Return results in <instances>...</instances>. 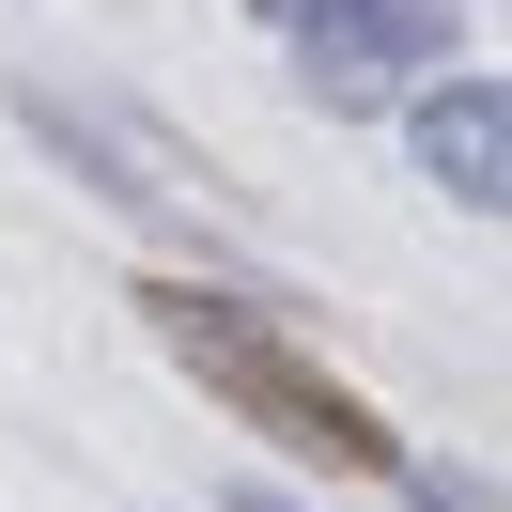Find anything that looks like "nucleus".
I'll return each instance as SVG.
<instances>
[{
	"instance_id": "nucleus-6",
	"label": "nucleus",
	"mask_w": 512,
	"mask_h": 512,
	"mask_svg": "<svg viewBox=\"0 0 512 512\" xmlns=\"http://www.w3.org/2000/svg\"><path fill=\"white\" fill-rule=\"evenodd\" d=\"M218 512H295V497H280V481H233V497H218Z\"/></svg>"
},
{
	"instance_id": "nucleus-5",
	"label": "nucleus",
	"mask_w": 512,
	"mask_h": 512,
	"mask_svg": "<svg viewBox=\"0 0 512 512\" xmlns=\"http://www.w3.org/2000/svg\"><path fill=\"white\" fill-rule=\"evenodd\" d=\"M404 497L419 512H497V481H481V466H404Z\"/></svg>"
},
{
	"instance_id": "nucleus-4",
	"label": "nucleus",
	"mask_w": 512,
	"mask_h": 512,
	"mask_svg": "<svg viewBox=\"0 0 512 512\" xmlns=\"http://www.w3.org/2000/svg\"><path fill=\"white\" fill-rule=\"evenodd\" d=\"M419 171H435L466 218H497V202H512V94H497L481 63H450L435 94H419Z\"/></svg>"
},
{
	"instance_id": "nucleus-1",
	"label": "nucleus",
	"mask_w": 512,
	"mask_h": 512,
	"mask_svg": "<svg viewBox=\"0 0 512 512\" xmlns=\"http://www.w3.org/2000/svg\"><path fill=\"white\" fill-rule=\"evenodd\" d=\"M140 326H156V357L218 419H249L264 450H311V466H342V481H404V435H388L280 311H249V295H218V280H140Z\"/></svg>"
},
{
	"instance_id": "nucleus-3",
	"label": "nucleus",
	"mask_w": 512,
	"mask_h": 512,
	"mask_svg": "<svg viewBox=\"0 0 512 512\" xmlns=\"http://www.w3.org/2000/svg\"><path fill=\"white\" fill-rule=\"evenodd\" d=\"M16 125H32L47 156L109 171V202H171V218H218V171H202L187 140H156L140 109H94V94H47V78H16Z\"/></svg>"
},
{
	"instance_id": "nucleus-2",
	"label": "nucleus",
	"mask_w": 512,
	"mask_h": 512,
	"mask_svg": "<svg viewBox=\"0 0 512 512\" xmlns=\"http://www.w3.org/2000/svg\"><path fill=\"white\" fill-rule=\"evenodd\" d=\"M280 47L311 78V109H388L419 63H450V16H419V0H295Z\"/></svg>"
}]
</instances>
